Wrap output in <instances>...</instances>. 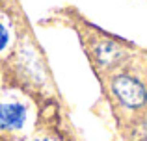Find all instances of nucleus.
I'll use <instances>...</instances> for the list:
<instances>
[{"label": "nucleus", "instance_id": "7ed1b4c3", "mask_svg": "<svg viewBox=\"0 0 147 141\" xmlns=\"http://www.w3.org/2000/svg\"><path fill=\"white\" fill-rule=\"evenodd\" d=\"M7 41H9V33H7V30L0 24V50H4V48L7 47Z\"/></svg>", "mask_w": 147, "mask_h": 141}, {"label": "nucleus", "instance_id": "20e7f679", "mask_svg": "<svg viewBox=\"0 0 147 141\" xmlns=\"http://www.w3.org/2000/svg\"><path fill=\"white\" fill-rule=\"evenodd\" d=\"M36 141H47V139H36Z\"/></svg>", "mask_w": 147, "mask_h": 141}, {"label": "nucleus", "instance_id": "f03ea898", "mask_svg": "<svg viewBox=\"0 0 147 141\" xmlns=\"http://www.w3.org/2000/svg\"><path fill=\"white\" fill-rule=\"evenodd\" d=\"M26 121L24 106L17 102L0 104V128L2 130H19Z\"/></svg>", "mask_w": 147, "mask_h": 141}, {"label": "nucleus", "instance_id": "f257e3e1", "mask_svg": "<svg viewBox=\"0 0 147 141\" xmlns=\"http://www.w3.org/2000/svg\"><path fill=\"white\" fill-rule=\"evenodd\" d=\"M112 89H114V95L119 98V102L129 108H138L147 100V91L144 89V86L129 76H117L112 84Z\"/></svg>", "mask_w": 147, "mask_h": 141}]
</instances>
